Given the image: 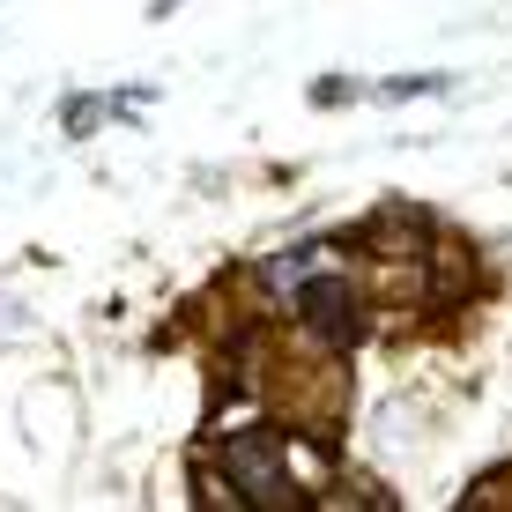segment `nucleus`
Returning a JSON list of instances; mask_svg holds the SVG:
<instances>
[{
  "label": "nucleus",
  "mask_w": 512,
  "mask_h": 512,
  "mask_svg": "<svg viewBox=\"0 0 512 512\" xmlns=\"http://www.w3.org/2000/svg\"><path fill=\"white\" fill-rule=\"evenodd\" d=\"M320 268H334V245H290V253H275V260H260V290H282V297H297Z\"/></svg>",
  "instance_id": "3"
},
{
  "label": "nucleus",
  "mask_w": 512,
  "mask_h": 512,
  "mask_svg": "<svg viewBox=\"0 0 512 512\" xmlns=\"http://www.w3.org/2000/svg\"><path fill=\"white\" fill-rule=\"evenodd\" d=\"M438 90H453V75H394V82H379V97H386V104H409V97H438Z\"/></svg>",
  "instance_id": "4"
},
{
  "label": "nucleus",
  "mask_w": 512,
  "mask_h": 512,
  "mask_svg": "<svg viewBox=\"0 0 512 512\" xmlns=\"http://www.w3.org/2000/svg\"><path fill=\"white\" fill-rule=\"evenodd\" d=\"M97 112H104L97 97H75V104H67V134H90V127H97Z\"/></svg>",
  "instance_id": "5"
},
{
  "label": "nucleus",
  "mask_w": 512,
  "mask_h": 512,
  "mask_svg": "<svg viewBox=\"0 0 512 512\" xmlns=\"http://www.w3.org/2000/svg\"><path fill=\"white\" fill-rule=\"evenodd\" d=\"M349 97H357V82H312V104H349Z\"/></svg>",
  "instance_id": "6"
},
{
  "label": "nucleus",
  "mask_w": 512,
  "mask_h": 512,
  "mask_svg": "<svg viewBox=\"0 0 512 512\" xmlns=\"http://www.w3.org/2000/svg\"><path fill=\"white\" fill-rule=\"evenodd\" d=\"M290 305H297V327H305L312 342L327 349V357H342V349L364 342V327H372V312H364V290H357V282H342L334 268H320L305 290L290 297Z\"/></svg>",
  "instance_id": "2"
},
{
  "label": "nucleus",
  "mask_w": 512,
  "mask_h": 512,
  "mask_svg": "<svg viewBox=\"0 0 512 512\" xmlns=\"http://www.w3.org/2000/svg\"><path fill=\"white\" fill-rule=\"evenodd\" d=\"M223 475L238 483L245 505H268V512H297V505H305V490H297L290 461H282V438H275V431H238V438H223Z\"/></svg>",
  "instance_id": "1"
}]
</instances>
